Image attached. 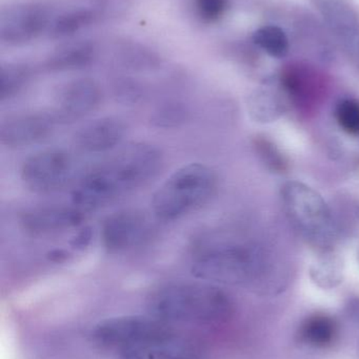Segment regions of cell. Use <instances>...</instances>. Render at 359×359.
<instances>
[{
	"mask_svg": "<svg viewBox=\"0 0 359 359\" xmlns=\"http://www.w3.org/2000/svg\"><path fill=\"white\" fill-rule=\"evenodd\" d=\"M162 168L164 156L158 147L130 143L78 181L72 202L82 211L100 208L145 187Z\"/></svg>",
	"mask_w": 359,
	"mask_h": 359,
	"instance_id": "6da1fadb",
	"label": "cell"
},
{
	"mask_svg": "<svg viewBox=\"0 0 359 359\" xmlns=\"http://www.w3.org/2000/svg\"><path fill=\"white\" fill-rule=\"evenodd\" d=\"M148 310L164 322L210 324L229 318L232 302L225 291L208 283H172L148 297Z\"/></svg>",
	"mask_w": 359,
	"mask_h": 359,
	"instance_id": "7a4b0ae2",
	"label": "cell"
},
{
	"mask_svg": "<svg viewBox=\"0 0 359 359\" xmlns=\"http://www.w3.org/2000/svg\"><path fill=\"white\" fill-rule=\"evenodd\" d=\"M269 265L261 246L252 241L219 238L198 246L192 257L195 278L221 284H242L261 278Z\"/></svg>",
	"mask_w": 359,
	"mask_h": 359,
	"instance_id": "3957f363",
	"label": "cell"
},
{
	"mask_svg": "<svg viewBox=\"0 0 359 359\" xmlns=\"http://www.w3.org/2000/svg\"><path fill=\"white\" fill-rule=\"evenodd\" d=\"M216 172L200 163H190L175 170L154 194L152 208L158 219H183L208 204L216 194Z\"/></svg>",
	"mask_w": 359,
	"mask_h": 359,
	"instance_id": "277c9868",
	"label": "cell"
},
{
	"mask_svg": "<svg viewBox=\"0 0 359 359\" xmlns=\"http://www.w3.org/2000/svg\"><path fill=\"white\" fill-rule=\"evenodd\" d=\"M282 207L293 227L314 244L328 243L332 217L326 201L313 188L299 181L284 184L280 191Z\"/></svg>",
	"mask_w": 359,
	"mask_h": 359,
	"instance_id": "5b68a950",
	"label": "cell"
},
{
	"mask_svg": "<svg viewBox=\"0 0 359 359\" xmlns=\"http://www.w3.org/2000/svg\"><path fill=\"white\" fill-rule=\"evenodd\" d=\"M174 330L171 324L153 316H119L98 323L91 337L95 345L116 354Z\"/></svg>",
	"mask_w": 359,
	"mask_h": 359,
	"instance_id": "8992f818",
	"label": "cell"
},
{
	"mask_svg": "<svg viewBox=\"0 0 359 359\" xmlns=\"http://www.w3.org/2000/svg\"><path fill=\"white\" fill-rule=\"evenodd\" d=\"M75 172V160L65 149H52L34 154L25 160L21 181L35 194L58 191L67 185Z\"/></svg>",
	"mask_w": 359,
	"mask_h": 359,
	"instance_id": "52a82bcc",
	"label": "cell"
},
{
	"mask_svg": "<svg viewBox=\"0 0 359 359\" xmlns=\"http://www.w3.org/2000/svg\"><path fill=\"white\" fill-rule=\"evenodd\" d=\"M53 11L40 1L8 4L0 13V40L6 46H22L48 31Z\"/></svg>",
	"mask_w": 359,
	"mask_h": 359,
	"instance_id": "ba28073f",
	"label": "cell"
},
{
	"mask_svg": "<svg viewBox=\"0 0 359 359\" xmlns=\"http://www.w3.org/2000/svg\"><path fill=\"white\" fill-rule=\"evenodd\" d=\"M348 58L359 71V15L348 0H312Z\"/></svg>",
	"mask_w": 359,
	"mask_h": 359,
	"instance_id": "9c48e42d",
	"label": "cell"
},
{
	"mask_svg": "<svg viewBox=\"0 0 359 359\" xmlns=\"http://www.w3.org/2000/svg\"><path fill=\"white\" fill-rule=\"evenodd\" d=\"M147 217L135 209L110 215L101 227V241L110 253H122L141 245L149 234Z\"/></svg>",
	"mask_w": 359,
	"mask_h": 359,
	"instance_id": "30bf717a",
	"label": "cell"
},
{
	"mask_svg": "<svg viewBox=\"0 0 359 359\" xmlns=\"http://www.w3.org/2000/svg\"><path fill=\"white\" fill-rule=\"evenodd\" d=\"M58 123L54 114L25 113L13 116L0 126V142L8 149H23L46 140Z\"/></svg>",
	"mask_w": 359,
	"mask_h": 359,
	"instance_id": "8fae6325",
	"label": "cell"
},
{
	"mask_svg": "<svg viewBox=\"0 0 359 359\" xmlns=\"http://www.w3.org/2000/svg\"><path fill=\"white\" fill-rule=\"evenodd\" d=\"M200 344L176 330L126 348L116 353L117 359H198Z\"/></svg>",
	"mask_w": 359,
	"mask_h": 359,
	"instance_id": "7c38bea8",
	"label": "cell"
},
{
	"mask_svg": "<svg viewBox=\"0 0 359 359\" xmlns=\"http://www.w3.org/2000/svg\"><path fill=\"white\" fill-rule=\"evenodd\" d=\"M100 101V88L94 80H73L61 88L53 114L58 122L74 121L95 111Z\"/></svg>",
	"mask_w": 359,
	"mask_h": 359,
	"instance_id": "4fadbf2b",
	"label": "cell"
},
{
	"mask_svg": "<svg viewBox=\"0 0 359 359\" xmlns=\"http://www.w3.org/2000/svg\"><path fill=\"white\" fill-rule=\"evenodd\" d=\"M84 211L75 205H51L25 211L21 215L20 224L32 236H48L77 227L84 221Z\"/></svg>",
	"mask_w": 359,
	"mask_h": 359,
	"instance_id": "5bb4252c",
	"label": "cell"
},
{
	"mask_svg": "<svg viewBox=\"0 0 359 359\" xmlns=\"http://www.w3.org/2000/svg\"><path fill=\"white\" fill-rule=\"evenodd\" d=\"M126 126L122 119L103 117L86 124L76 133L75 144L89 154L105 153L117 147L126 136Z\"/></svg>",
	"mask_w": 359,
	"mask_h": 359,
	"instance_id": "9a60e30c",
	"label": "cell"
},
{
	"mask_svg": "<svg viewBox=\"0 0 359 359\" xmlns=\"http://www.w3.org/2000/svg\"><path fill=\"white\" fill-rule=\"evenodd\" d=\"M97 17L98 11L94 6H74L53 16L48 32L52 38L70 37L94 23Z\"/></svg>",
	"mask_w": 359,
	"mask_h": 359,
	"instance_id": "2e32d148",
	"label": "cell"
},
{
	"mask_svg": "<svg viewBox=\"0 0 359 359\" xmlns=\"http://www.w3.org/2000/svg\"><path fill=\"white\" fill-rule=\"evenodd\" d=\"M95 48L89 42L78 41L67 44L55 50L46 61L50 71H72L90 65L94 59Z\"/></svg>",
	"mask_w": 359,
	"mask_h": 359,
	"instance_id": "e0dca14e",
	"label": "cell"
},
{
	"mask_svg": "<svg viewBox=\"0 0 359 359\" xmlns=\"http://www.w3.org/2000/svg\"><path fill=\"white\" fill-rule=\"evenodd\" d=\"M299 335L301 341L312 347H328L337 337V322L327 314H314L303 323Z\"/></svg>",
	"mask_w": 359,
	"mask_h": 359,
	"instance_id": "ac0fdd59",
	"label": "cell"
},
{
	"mask_svg": "<svg viewBox=\"0 0 359 359\" xmlns=\"http://www.w3.org/2000/svg\"><path fill=\"white\" fill-rule=\"evenodd\" d=\"M32 71L22 63H8L2 65L0 71V100L16 97L31 79Z\"/></svg>",
	"mask_w": 359,
	"mask_h": 359,
	"instance_id": "d6986e66",
	"label": "cell"
},
{
	"mask_svg": "<svg viewBox=\"0 0 359 359\" xmlns=\"http://www.w3.org/2000/svg\"><path fill=\"white\" fill-rule=\"evenodd\" d=\"M253 42L274 58H284L289 53V38L282 27L266 25L253 34Z\"/></svg>",
	"mask_w": 359,
	"mask_h": 359,
	"instance_id": "ffe728a7",
	"label": "cell"
},
{
	"mask_svg": "<svg viewBox=\"0 0 359 359\" xmlns=\"http://www.w3.org/2000/svg\"><path fill=\"white\" fill-rule=\"evenodd\" d=\"M339 128L352 136H359V100L347 98L339 101L335 109Z\"/></svg>",
	"mask_w": 359,
	"mask_h": 359,
	"instance_id": "44dd1931",
	"label": "cell"
},
{
	"mask_svg": "<svg viewBox=\"0 0 359 359\" xmlns=\"http://www.w3.org/2000/svg\"><path fill=\"white\" fill-rule=\"evenodd\" d=\"M194 6L202 21L214 23L225 16L229 8V0H194Z\"/></svg>",
	"mask_w": 359,
	"mask_h": 359,
	"instance_id": "7402d4cb",
	"label": "cell"
},
{
	"mask_svg": "<svg viewBox=\"0 0 359 359\" xmlns=\"http://www.w3.org/2000/svg\"><path fill=\"white\" fill-rule=\"evenodd\" d=\"M256 147L257 149H259V153L263 157V161L267 163L269 168H271L275 172H280V170H285L286 163H285L282 154L278 151L275 145L272 144L271 142L265 140V139H261V140L257 141Z\"/></svg>",
	"mask_w": 359,
	"mask_h": 359,
	"instance_id": "603a6c76",
	"label": "cell"
},
{
	"mask_svg": "<svg viewBox=\"0 0 359 359\" xmlns=\"http://www.w3.org/2000/svg\"><path fill=\"white\" fill-rule=\"evenodd\" d=\"M339 263L333 257L322 259L314 268V278L322 284H334L339 278Z\"/></svg>",
	"mask_w": 359,
	"mask_h": 359,
	"instance_id": "cb8c5ba5",
	"label": "cell"
}]
</instances>
